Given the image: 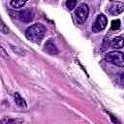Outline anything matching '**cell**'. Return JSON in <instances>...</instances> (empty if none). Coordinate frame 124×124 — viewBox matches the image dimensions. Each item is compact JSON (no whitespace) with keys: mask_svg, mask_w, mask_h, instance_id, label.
<instances>
[{"mask_svg":"<svg viewBox=\"0 0 124 124\" xmlns=\"http://www.w3.org/2000/svg\"><path fill=\"white\" fill-rule=\"evenodd\" d=\"M66 6H67V8L69 10H73L77 6V1H75V0H69V1L66 2Z\"/></svg>","mask_w":124,"mask_h":124,"instance_id":"4fadbf2b","label":"cell"},{"mask_svg":"<svg viewBox=\"0 0 124 124\" xmlns=\"http://www.w3.org/2000/svg\"><path fill=\"white\" fill-rule=\"evenodd\" d=\"M105 60L117 67H124V53L120 51H110L106 54Z\"/></svg>","mask_w":124,"mask_h":124,"instance_id":"7a4b0ae2","label":"cell"},{"mask_svg":"<svg viewBox=\"0 0 124 124\" xmlns=\"http://www.w3.org/2000/svg\"><path fill=\"white\" fill-rule=\"evenodd\" d=\"M14 97H15V102H16V104L18 107L23 108H27V105H26L25 100H24V99L19 95V93L16 92Z\"/></svg>","mask_w":124,"mask_h":124,"instance_id":"30bf717a","label":"cell"},{"mask_svg":"<svg viewBox=\"0 0 124 124\" xmlns=\"http://www.w3.org/2000/svg\"><path fill=\"white\" fill-rule=\"evenodd\" d=\"M120 27V20L119 19H114L111 21V25H110V29L111 30H117Z\"/></svg>","mask_w":124,"mask_h":124,"instance_id":"7c38bea8","label":"cell"},{"mask_svg":"<svg viewBox=\"0 0 124 124\" xmlns=\"http://www.w3.org/2000/svg\"><path fill=\"white\" fill-rule=\"evenodd\" d=\"M1 31L4 34H7L9 32V29H8V27H6V25L4 24V22H1Z\"/></svg>","mask_w":124,"mask_h":124,"instance_id":"5bb4252c","label":"cell"},{"mask_svg":"<svg viewBox=\"0 0 124 124\" xmlns=\"http://www.w3.org/2000/svg\"><path fill=\"white\" fill-rule=\"evenodd\" d=\"M111 46L114 48H121L124 46V39L122 37H115L111 41Z\"/></svg>","mask_w":124,"mask_h":124,"instance_id":"ba28073f","label":"cell"},{"mask_svg":"<svg viewBox=\"0 0 124 124\" xmlns=\"http://www.w3.org/2000/svg\"><path fill=\"white\" fill-rule=\"evenodd\" d=\"M16 18H18L22 22H30L34 18V12L31 9H24L19 12H16L14 14Z\"/></svg>","mask_w":124,"mask_h":124,"instance_id":"277c9868","label":"cell"},{"mask_svg":"<svg viewBox=\"0 0 124 124\" xmlns=\"http://www.w3.org/2000/svg\"><path fill=\"white\" fill-rule=\"evenodd\" d=\"M45 51H46L50 55H55V54H58V52H59L57 46H55V44L51 40H48L46 43V45H45Z\"/></svg>","mask_w":124,"mask_h":124,"instance_id":"52a82bcc","label":"cell"},{"mask_svg":"<svg viewBox=\"0 0 124 124\" xmlns=\"http://www.w3.org/2000/svg\"><path fill=\"white\" fill-rule=\"evenodd\" d=\"M23 119L21 118H11V117H4L1 120L2 124H21Z\"/></svg>","mask_w":124,"mask_h":124,"instance_id":"9c48e42d","label":"cell"},{"mask_svg":"<svg viewBox=\"0 0 124 124\" xmlns=\"http://www.w3.org/2000/svg\"><path fill=\"white\" fill-rule=\"evenodd\" d=\"M108 24V19H107V16H104V15H99L92 26V31L95 32V33H98L100 31H103L106 26Z\"/></svg>","mask_w":124,"mask_h":124,"instance_id":"5b68a950","label":"cell"},{"mask_svg":"<svg viewBox=\"0 0 124 124\" xmlns=\"http://www.w3.org/2000/svg\"><path fill=\"white\" fill-rule=\"evenodd\" d=\"M89 14V8L87 6V4L85 3H81L79 6H78V8L75 11V18L77 20L78 23L82 24L85 19L87 18Z\"/></svg>","mask_w":124,"mask_h":124,"instance_id":"3957f363","label":"cell"},{"mask_svg":"<svg viewBox=\"0 0 124 124\" xmlns=\"http://www.w3.org/2000/svg\"><path fill=\"white\" fill-rule=\"evenodd\" d=\"M46 33V27L42 23H35L29 26L25 31V37L34 43H40Z\"/></svg>","mask_w":124,"mask_h":124,"instance_id":"6da1fadb","label":"cell"},{"mask_svg":"<svg viewBox=\"0 0 124 124\" xmlns=\"http://www.w3.org/2000/svg\"><path fill=\"white\" fill-rule=\"evenodd\" d=\"M108 115H109L110 119L112 120V122H113L114 124H121V123H120V122H119V121H118V120H117V119H116V118L114 117V115H112L111 113H108Z\"/></svg>","mask_w":124,"mask_h":124,"instance_id":"9a60e30c","label":"cell"},{"mask_svg":"<svg viewBox=\"0 0 124 124\" xmlns=\"http://www.w3.org/2000/svg\"><path fill=\"white\" fill-rule=\"evenodd\" d=\"M120 82L122 85H124V72L120 75Z\"/></svg>","mask_w":124,"mask_h":124,"instance_id":"2e32d148","label":"cell"},{"mask_svg":"<svg viewBox=\"0 0 124 124\" xmlns=\"http://www.w3.org/2000/svg\"><path fill=\"white\" fill-rule=\"evenodd\" d=\"M123 11H124V4L122 2H118V1L111 2L110 6L108 9V14H110L111 16H117V15L121 14Z\"/></svg>","mask_w":124,"mask_h":124,"instance_id":"8992f818","label":"cell"},{"mask_svg":"<svg viewBox=\"0 0 124 124\" xmlns=\"http://www.w3.org/2000/svg\"><path fill=\"white\" fill-rule=\"evenodd\" d=\"M25 3L26 1L24 0H13L10 2V5L15 9H18V8H22L25 5Z\"/></svg>","mask_w":124,"mask_h":124,"instance_id":"8fae6325","label":"cell"}]
</instances>
